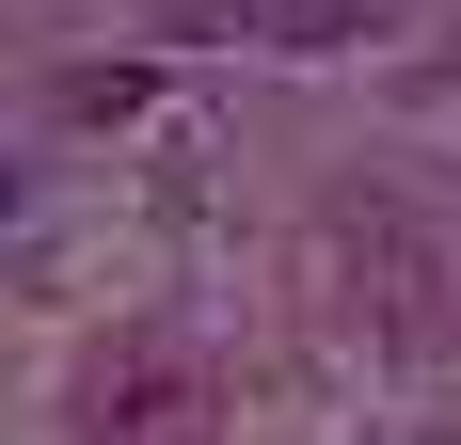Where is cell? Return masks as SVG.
I'll return each instance as SVG.
<instances>
[{"mask_svg":"<svg viewBox=\"0 0 461 445\" xmlns=\"http://www.w3.org/2000/svg\"><path fill=\"white\" fill-rule=\"evenodd\" d=\"M398 0H207V32H239V48H366Z\"/></svg>","mask_w":461,"mask_h":445,"instance_id":"obj_1","label":"cell"},{"mask_svg":"<svg viewBox=\"0 0 461 445\" xmlns=\"http://www.w3.org/2000/svg\"><path fill=\"white\" fill-rule=\"evenodd\" d=\"M0 207H16V176H0Z\"/></svg>","mask_w":461,"mask_h":445,"instance_id":"obj_2","label":"cell"}]
</instances>
